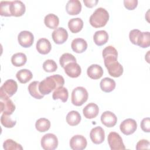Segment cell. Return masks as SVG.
<instances>
[{"label":"cell","mask_w":150,"mask_h":150,"mask_svg":"<svg viewBox=\"0 0 150 150\" xmlns=\"http://www.w3.org/2000/svg\"><path fill=\"white\" fill-rule=\"evenodd\" d=\"M104 64L111 76L114 77H120L123 73V67L118 62V52L112 46L105 47L102 53Z\"/></svg>","instance_id":"cell-1"},{"label":"cell","mask_w":150,"mask_h":150,"mask_svg":"<svg viewBox=\"0 0 150 150\" xmlns=\"http://www.w3.org/2000/svg\"><path fill=\"white\" fill-rule=\"evenodd\" d=\"M64 84V80L63 76L59 74H54L47 77L39 83V90L43 96L50 94L53 90L60 87Z\"/></svg>","instance_id":"cell-2"},{"label":"cell","mask_w":150,"mask_h":150,"mask_svg":"<svg viewBox=\"0 0 150 150\" xmlns=\"http://www.w3.org/2000/svg\"><path fill=\"white\" fill-rule=\"evenodd\" d=\"M108 19L109 13L108 11L103 8H98L90 16L89 22L93 27L98 28L104 26Z\"/></svg>","instance_id":"cell-3"},{"label":"cell","mask_w":150,"mask_h":150,"mask_svg":"<svg viewBox=\"0 0 150 150\" xmlns=\"http://www.w3.org/2000/svg\"><path fill=\"white\" fill-rule=\"evenodd\" d=\"M88 94L83 87H77L71 93V103L76 106H81L88 99Z\"/></svg>","instance_id":"cell-4"},{"label":"cell","mask_w":150,"mask_h":150,"mask_svg":"<svg viewBox=\"0 0 150 150\" xmlns=\"http://www.w3.org/2000/svg\"><path fill=\"white\" fill-rule=\"evenodd\" d=\"M108 145L111 150H123L125 149L122 139L119 134L111 132L107 138Z\"/></svg>","instance_id":"cell-5"},{"label":"cell","mask_w":150,"mask_h":150,"mask_svg":"<svg viewBox=\"0 0 150 150\" xmlns=\"http://www.w3.org/2000/svg\"><path fill=\"white\" fill-rule=\"evenodd\" d=\"M57 145L58 139L53 134H46L41 139V146L45 150H54Z\"/></svg>","instance_id":"cell-6"},{"label":"cell","mask_w":150,"mask_h":150,"mask_svg":"<svg viewBox=\"0 0 150 150\" xmlns=\"http://www.w3.org/2000/svg\"><path fill=\"white\" fill-rule=\"evenodd\" d=\"M18 90V84L13 79H8L5 81L0 88V95L11 97L16 93Z\"/></svg>","instance_id":"cell-7"},{"label":"cell","mask_w":150,"mask_h":150,"mask_svg":"<svg viewBox=\"0 0 150 150\" xmlns=\"http://www.w3.org/2000/svg\"><path fill=\"white\" fill-rule=\"evenodd\" d=\"M1 112L7 115H12L15 110V105L9 97L0 95Z\"/></svg>","instance_id":"cell-8"},{"label":"cell","mask_w":150,"mask_h":150,"mask_svg":"<svg viewBox=\"0 0 150 150\" xmlns=\"http://www.w3.org/2000/svg\"><path fill=\"white\" fill-rule=\"evenodd\" d=\"M137 124L135 120L131 118H127L124 120L120 125L121 131L126 135L132 134L137 129Z\"/></svg>","instance_id":"cell-9"},{"label":"cell","mask_w":150,"mask_h":150,"mask_svg":"<svg viewBox=\"0 0 150 150\" xmlns=\"http://www.w3.org/2000/svg\"><path fill=\"white\" fill-rule=\"evenodd\" d=\"M18 40L19 45L23 47H30L34 41V36L32 33L28 30L21 31L18 36Z\"/></svg>","instance_id":"cell-10"},{"label":"cell","mask_w":150,"mask_h":150,"mask_svg":"<svg viewBox=\"0 0 150 150\" xmlns=\"http://www.w3.org/2000/svg\"><path fill=\"white\" fill-rule=\"evenodd\" d=\"M70 146L73 150H83L87 145L86 138L81 135H76L70 140Z\"/></svg>","instance_id":"cell-11"},{"label":"cell","mask_w":150,"mask_h":150,"mask_svg":"<svg viewBox=\"0 0 150 150\" xmlns=\"http://www.w3.org/2000/svg\"><path fill=\"white\" fill-rule=\"evenodd\" d=\"M52 37L55 43L61 45L67 40L68 38V33L64 28L60 27L56 28L52 32Z\"/></svg>","instance_id":"cell-12"},{"label":"cell","mask_w":150,"mask_h":150,"mask_svg":"<svg viewBox=\"0 0 150 150\" xmlns=\"http://www.w3.org/2000/svg\"><path fill=\"white\" fill-rule=\"evenodd\" d=\"M91 141L95 144H101L105 139V132L104 129L100 126L93 128L90 133Z\"/></svg>","instance_id":"cell-13"},{"label":"cell","mask_w":150,"mask_h":150,"mask_svg":"<svg viewBox=\"0 0 150 150\" xmlns=\"http://www.w3.org/2000/svg\"><path fill=\"white\" fill-rule=\"evenodd\" d=\"M10 11L12 16L19 17L22 16L26 11L25 4L21 1H11Z\"/></svg>","instance_id":"cell-14"},{"label":"cell","mask_w":150,"mask_h":150,"mask_svg":"<svg viewBox=\"0 0 150 150\" xmlns=\"http://www.w3.org/2000/svg\"><path fill=\"white\" fill-rule=\"evenodd\" d=\"M66 74L71 78L78 77L81 73L80 66L76 62H71L66 65L64 67Z\"/></svg>","instance_id":"cell-15"},{"label":"cell","mask_w":150,"mask_h":150,"mask_svg":"<svg viewBox=\"0 0 150 150\" xmlns=\"http://www.w3.org/2000/svg\"><path fill=\"white\" fill-rule=\"evenodd\" d=\"M101 121L107 127H112L115 125L117 122V117L112 112L106 111L101 115Z\"/></svg>","instance_id":"cell-16"},{"label":"cell","mask_w":150,"mask_h":150,"mask_svg":"<svg viewBox=\"0 0 150 150\" xmlns=\"http://www.w3.org/2000/svg\"><path fill=\"white\" fill-rule=\"evenodd\" d=\"M66 10L70 15H78L81 11V4L79 0H70L67 2Z\"/></svg>","instance_id":"cell-17"},{"label":"cell","mask_w":150,"mask_h":150,"mask_svg":"<svg viewBox=\"0 0 150 150\" xmlns=\"http://www.w3.org/2000/svg\"><path fill=\"white\" fill-rule=\"evenodd\" d=\"M84 116L87 119H92L97 116L99 112L98 105L93 103L88 104L83 110Z\"/></svg>","instance_id":"cell-18"},{"label":"cell","mask_w":150,"mask_h":150,"mask_svg":"<svg viewBox=\"0 0 150 150\" xmlns=\"http://www.w3.org/2000/svg\"><path fill=\"white\" fill-rule=\"evenodd\" d=\"M36 50L42 54L49 53L52 49V45L49 40L46 38L39 39L36 43Z\"/></svg>","instance_id":"cell-19"},{"label":"cell","mask_w":150,"mask_h":150,"mask_svg":"<svg viewBox=\"0 0 150 150\" xmlns=\"http://www.w3.org/2000/svg\"><path fill=\"white\" fill-rule=\"evenodd\" d=\"M87 74L90 78L97 80L100 79L103 75V70L100 65L94 64L88 67Z\"/></svg>","instance_id":"cell-20"},{"label":"cell","mask_w":150,"mask_h":150,"mask_svg":"<svg viewBox=\"0 0 150 150\" xmlns=\"http://www.w3.org/2000/svg\"><path fill=\"white\" fill-rule=\"evenodd\" d=\"M72 50L77 53H81L87 48V42L82 38H76L73 40L71 44Z\"/></svg>","instance_id":"cell-21"},{"label":"cell","mask_w":150,"mask_h":150,"mask_svg":"<svg viewBox=\"0 0 150 150\" xmlns=\"http://www.w3.org/2000/svg\"><path fill=\"white\" fill-rule=\"evenodd\" d=\"M94 42L97 46H102L105 44L108 40V33L104 30H98L95 32L93 36Z\"/></svg>","instance_id":"cell-22"},{"label":"cell","mask_w":150,"mask_h":150,"mask_svg":"<svg viewBox=\"0 0 150 150\" xmlns=\"http://www.w3.org/2000/svg\"><path fill=\"white\" fill-rule=\"evenodd\" d=\"M68 27L72 33H78L83 27V21L80 18H72L68 22Z\"/></svg>","instance_id":"cell-23"},{"label":"cell","mask_w":150,"mask_h":150,"mask_svg":"<svg viewBox=\"0 0 150 150\" xmlns=\"http://www.w3.org/2000/svg\"><path fill=\"white\" fill-rule=\"evenodd\" d=\"M101 89L105 92V93H110L113 91L116 86L115 82L114 80L109 77H105L100 83Z\"/></svg>","instance_id":"cell-24"},{"label":"cell","mask_w":150,"mask_h":150,"mask_svg":"<svg viewBox=\"0 0 150 150\" xmlns=\"http://www.w3.org/2000/svg\"><path fill=\"white\" fill-rule=\"evenodd\" d=\"M69 97L68 90L66 87H60L56 89L52 95V98L53 100H60L62 102L65 103L67 101Z\"/></svg>","instance_id":"cell-25"},{"label":"cell","mask_w":150,"mask_h":150,"mask_svg":"<svg viewBox=\"0 0 150 150\" xmlns=\"http://www.w3.org/2000/svg\"><path fill=\"white\" fill-rule=\"evenodd\" d=\"M44 23L50 29H56L59 25V19L56 15L49 13L45 17Z\"/></svg>","instance_id":"cell-26"},{"label":"cell","mask_w":150,"mask_h":150,"mask_svg":"<svg viewBox=\"0 0 150 150\" xmlns=\"http://www.w3.org/2000/svg\"><path fill=\"white\" fill-rule=\"evenodd\" d=\"M16 77L21 83L25 84L32 79L33 74L29 70L23 69L19 70L17 72Z\"/></svg>","instance_id":"cell-27"},{"label":"cell","mask_w":150,"mask_h":150,"mask_svg":"<svg viewBox=\"0 0 150 150\" xmlns=\"http://www.w3.org/2000/svg\"><path fill=\"white\" fill-rule=\"evenodd\" d=\"M81 120V115L77 111H71L66 115V122L70 126L78 125L80 122Z\"/></svg>","instance_id":"cell-28"},{"label":"cell","mask_w":150,"mask_h":150,"mask_svg":"<svg viewBox=\"0 0 150 150\" xmlns=\"http://www.w3.org/2000/svg\"><path fill=\"white\" fill-rule=\"evenodd\" d=\"M39 83L38 81H32L28 86V89L29 94L31 96L34 97L36 99H42L43 98L44 96L42 94L39 90Z\"/></svg>","instance_id":"cell-29"},{"label":"cell","mask_w":150,"mask_h":150,"mask_svg":"<svg viewBox=\"0 0 150 150\" xmlns=\"http://www.w3.org/2000/svg\"><path fill=\"white\" fill-rule=\"evenodd\" d=\"M27 61V57L23 53H16L12 55L11 57L12 64L15 67H21L23 66Z\"/></svg>","instance_id":"cell-30"},{"label":"cell","mask_w":150,"mask_h":150,"mask_svg":"<svg viewBox=\"0 0 150 150\" xmlns=\"http://www.w3.org/2000/svg\"><path fill=\"white\" fill-rule=\"evenodd\" d=\"M35 127L39 132H46L49 130L50 127V122L47 118H40L36 121Z\"/></svg>","instance_id":"cell-31"},{"label":"cell","mask_w":150,"mask_h":150,"mask_svg":"<svg viewBox=\"0 0 150 150\" xmlns=\"http://www.w3.org/2000/svg\"><path fill=\"white\" fill-rule=\"evenodd\" d=\"M137 45L142 48H146L150 46V33L149 32L141 33Z\"/></svg>","instance_id":"cell-32"},{"label":"cell","mask_w":150,"mask_h":150,"mask_svg":"<svg viewBox=\"0 0 150 150\" xmlns=\"http://www.w3.org/2000/svg\"><path fill=\"white\" fill-rule=\"evenodd\" d=\"M3 148L5 150H22V146L11 139L5 140L3 144Z\"/></svg>","instance_id":"cell-33"},{"label":"cell","mask_w":150,"mask_h":150,"mask_svg":"<svg viewBox=\"0 0 150 150\" xmlns=\"http://www.w3.org/2000/svg\"><path fill=\"white\" fill-rule=\"evenodd\" d=\"M71 62H76V59L73 54L69 53H63L59 59L60 64L63 68Z\"/></svg>","instance_id":"cell-34"},{"label":"cell","mask_w":150,"mask_h":150,"mask_svg":"<svg viewBox=\"0 0 150 150\" xmlns=\"http://www.w3.org/2000/svg\"><path fill=\"white\" fill-rule=\"evenodd\" d=\"M1 122L6 128H12L16 125V121L11 117V115L2 114L1 117Z\"/></svg>","instance_id":"cell-35"},{"label":"cell","mask_w":150,"mask_h":150,"mask_svg":"<svg viewBox=\"0 0 150 150\" xmlns=\"http://www.w3.org/2000/svg\"><path fill=\"white\" fill-rule=\"evenodd\" d=\"M11 1H1L0 2V15L3 16H11L10 6Z\"/></svg>","instance_id":"cell-36"},{"label":"cell","mask_w":150,"mask_h":150,"mask_svg":"<svg viewBox=\"0 0 150 150\" xmlns=\"http://www.w3.org/2000/svg\"><path fill=\"white\" fill-rule=\"evenodd\" d=\"M43 69L46 72H54L57 70V65L53 60L48 59L43 63Z\"/></svg>","instance_id":"cell-37"},{"label":"cell","mask_w":150,"mask_h":150,"mask_svg":"<svg viewBox=\"0 0 150 150\" xmlns=\"http://www.w3.org/2000/svg\"><path fill=\"white\" fill-rule=\"evenodd\" d=\"M141 33L142 32L138 29H133L129 32V38L132 43L136 45H138Z\"/></svg>","instance_id":"cell-38"},{"label":"cell","mask_w":150,"mask_h":150,"mask_svg":"<svg viewBox=\"0 0 150 150\" xmlns=\"http://www.w3.org/2000/svg\"><path fill=\"white\" fill-rule=\"evenodd\" d=\"M149 142L146 139H141L139 140L136 145V149H149Z\"/></svg>","instance_id":"cell-39"},{"label":"cell","mask_w":150,"mask_h":150,"mask_svg":"<svg viewBox=\"0 0 150 150\" xmlns=\"http://www.w3.org/2000/svg\"><path fill=\"white\" fill-rule=\"evenodd\" d=\"M141 128L142 130L146 132L150 131V120L149 118H145L141 122Z\"/></svg>","instance_id":"cell-40"},{"label":"cell","mask_w":150,"mask_h":150,"mask_svg":"<svg viewBox=\"0 0 150 150\" xmlns=\"http://www.w3.org/2000/svg\"><path fill=\"white\" fill-rule=\"evenodd\" d=\"M124 6L128 10H134L138 5L137 0H124Z\"/></svg>","instance_id":"cell-41"},{"label":"cell","mask_w":150,"mask_h":150,"mask_svg":"<svg viewBox=\"0 0 150 150\" xmlns=\"http://www.w3.org/2000/svg\"><path fill=\"white\" fill-rule=\"evenodd\" d=\"M83 2L87 8H93L98 2V0H84Z\"/></svg>","instance_id":"cell-42"}]
</instances>
